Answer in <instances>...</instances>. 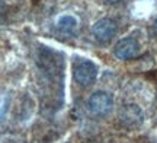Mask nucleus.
Returning a JSON list of instances; mask_svg holds the SVG:
<instances>
[{"instance_id":"nucleus-4","label":"nucleus","mask_w":157,"mask_h":143,"mask_svg":"<svg viewBox=\"0 0 157 143\" xmlns=\"http://www.w3.org/2000/svg\"><path fill=\"white\" fill-rule=\"evenodd\" d=\"M117 22L111 18H102L92 26V34L99 44H108L117 35Z\"/></svg>"},{"instance_id":"nucleus-2","label":"nucleus","mask_w":157,"mask_h":143,"mask_svg":"<svg viewBox=\"0 0 157 143\" xmlns=\"http://www.w3.org/2000/svg\"><path fill=\"white\" fill-rule=\"evenodd\" d=\"M119 124L128 130H135L144 123V113L137 104H125L118 114Z\"/></svg>"},{"instance_id":"nucleus-5","label":"nucleus","mask_w":157,"mask_h":143,"mask_svg":"<svg viewBox=\"0 0 157 143\" xmlns=\"http://www.w3.org/2000/svg\"><path fill=\"white\" fill-rule=\"evenodd\" d=\"M140 53V44L135 38H122L117 42V46L113 48V54L119 60H131L135 58Z\"/></svg>"},{"instance_id":"nucleus-1","label":"nucleus","mask_w":157,"mask_h":143,"mask_svg":"<svg viewBox=\"0 0 157 143\" xmlns=\"http://www.w3.org/2000/svg\"><path fill=\"white\" fill-rule=\"evenodd\" d=\"M73 76L77 85L82 88H89L96 82L98 77V67L93 62L90 60H78L74 63Z\"/></svg>"},{"instance_id":"nucleus-3","label":"nucleus","mask_w":157,"mask_h":143,"mask_svg":"<svg viewBox=\"0 0 157 143\" xmlns=\"http://www.w3.org/2000/svg\"><path fill=\"white\" fill-rule=\"evenodd\" d=\"M89 111L96 117H105L108 115L113 108V98L109 92L98 91L92 93L87 101Z\"/></svg>"},{"instance_id":"nucleus-8","label":"nucleus","mask_w":157,"mask_h":143,"mask_svg":"<svg viewBox=\"0 0 157 143\" xmlns=\"http://www.w3.org/2000/svg\"><path fill=\"white\" fill-rule=\"evenodd\" d=\"M153 31H154V35L157 37V19L154 21V25H153Z\"/></svg>"},{"instance_id":"nucleus-7","label":"nucleus","mask_w":157,"mask_h":143,"mask_svg":"<svg viewBox=\"0 0 157 143\" xmlns=\"http://www.w3.org/2000/svg\"><path fill=\"white\" fill-rule=\"evenodd\" d=\"M109 5H117V3H119V2H122V0H106Z\"/></svg>"},{"instance_id":"nucleus-6","label":"nucleus","mask_w":157,"mask_h":143,"mask_svg":"<svg viewBox=\"0 0 157 143\" xmlns=\"http://www.w3.org/2000/svg\"><path fill=\"white\" fill-rule=\"evenodd\" d=\"M76 28H77V19L70 15L60 18L57 22V29L64 35H73L76 32Z\"/></svg>"}]
</instances>
